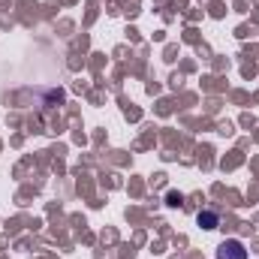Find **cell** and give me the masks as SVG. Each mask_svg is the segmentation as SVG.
<instances>
[{
    "mask_svg": "<svg viewBox=\"0 0 259 259\" xmlns=\"http://www.w3.org/2000/svg\"><path fill=\"white\" fill-rule=\"evenodd\" d=\"M199 223H202L205 229H214V226H217V214H199Z\"/></svg>",
    "mask_w": 259,
    "mask_h": 259,
    "instance_id": "2",
    "label": "cell"
},
{
    "mask_svg": "<svg viewBox=\"0 0 259 259\" xmlns=\"http://www.w3.org/2000/svg\"><path fill=\"white\" fill-rule=\"evenodd\" d=\"M217 259H247V250H244L241 241L229 238V241H223V244L217 247Z\"/></svg>",
    "mask_w": 259,
    "mask_h": 259,
    "instance_id": "1",
    "label": "cell"
}]
</instances>
